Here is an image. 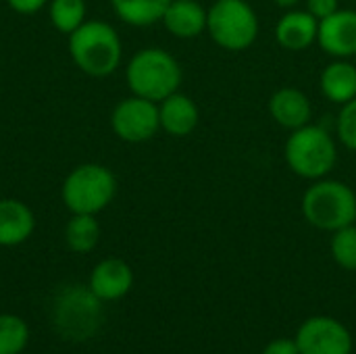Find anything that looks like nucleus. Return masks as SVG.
Returning <instances> with one entry per match:
<instances>
[{
    "instance_id": "4468645a",
    "label": "nucleus",
    "mask_w": 356,
    "mask_h": 354,
    "mask_svg": "<svg viewBox=\"0 0 356 354\" xmlns=\"http://www.w3.org/2000/svg\"><path fill=\"white\" fill-rule=\"evenodd\" d=\"M159 121L165 134L173 138H186L198 127L200 111L188 94L175 92L159 102Z\"/></svg>"
},
{
    "instance_id": "f257e3e1",
    "label": "nucleus",
    "mask_w": 356,
    "mask_h": 354,
    "mask_svg": "<svg viewBox=\"0 0 356 354\" xmlns=\"http://www.w3.org/2000/svg\"><path fill=\"white\" fill-rule=\"evenodd\" d=\"M69 38V54L75 67L90 77L113 75L123 58L119 31L100 19H86Z\"/></svg>"
},
{
    "instance_id": "2eb2a0df",
    "label": "nucleus",
    "mask_w": 356,
    "mask_h": 354,
    "mask_svg": "<svg viewBox=\"0 0 356 354\" xmlns=\"http://www.w3.org/2000/svg\"><path fill=\"white\" fill-rule=\"evenodd\" d=\"M161 23L179 40H194L207 31V8L198 0H171Z\"/></svg>"
},
{
    "instance_id": "6ab92c4d",
    "label": "nucleus",
    "mask_w": 356,
    "mask_h": 354,
    "mask_svg": "<svg viewBox=\"0 0 356 354\" xmlns=\"http://www.w3.org/2000/svg\"><path fill=\"white\" fill-rule=\"evenodd\" d=\"M100 240V223L96 215H71L65 225V242L77 255H88Z\"/></svg>"
},
{
    "instance_id": "6e6552de",
    "label": "nucleus",
    "mask_w": 356,
    "mask_h": 354,
    "mask_svg": "<svg viewBox=\"0 0 356 354\" xmlns=\"http://www.w3.org/2000/svg\"><path fill=\"white\" fill-rule=\"evenodd\" d=\"M111 127L115 136L127 144H142L161 129L159 104L140 96H127L117 102L111 113Z\"/></svg>"
},
{
    "instance_id": "7ed1b4c3",
    "label": "nucleus",
    "mask_w": 356,
    "mask_h": 354,
    "mask_svg": "<svg viewBox=\"0 0 356 354\" xmlns=\"http://www.w3.org/2000/svg\"><path fill=\"white\" fill-rule=\"evenodd\" d=\"M284 159L294 175L309 182L323 179L338 163V140L325 127L309 123L290 131L284 144Z\"/></svg>"
},
{
    "instance_id": "393cba45",
    "label": "nucleus",
    "mask_w": 356,
    "mask_h": 354,
    "mask_svg": "<svg viewBox=\"0 0 356 354\" xmlns=\"http://www.w3.org/2000/svg\"><path fill=\"white\" fill-rule=\"evenodd\" d=\"M50 0H6L8 8L19 13V15H35L44 6H48Z\"/></svg>"
},
{
    "instance_id": "f03ea898",
    "label": "nucleus",
    "mask_w": 356,
    "mask_h": 354,
    "mask_svg": "<svg viewBox=\"0 0 356 354\" xmlns=\"http://www.w3.org/2000/svg\"><path fill=\"white\" fill-rule=\"evenodd\" d=\"M181 79L184 73L177 58L165 48L156 46L138 50L125 67V81L129 92L156 104L179 92Z\"/></svg>"
},
{
    "instance_id": "5701e85b",
    "label": "nucleus",
    "mask_w": 356,
    "mask_h": 354,
    "mask_svg": "<svg viewBox=\"0 0 356 354\" xmlns=\"http://www.w3.org/2000/svg\"><path fill=\"white\" fill-rule=\"evenodd\" d=\"M336 140L350 152H356V98L340 106L336 117Z\"/></svg>"
},
{
    "instance_id": "412c9836",
    "label": "nucleus",
    "mask_w": 356,
    "mask_h": 354,
    "mask_svg": "<svg viewBox=\"0 0 356 354\" xmlns=\"http://www.w3.org/2000/svg\"><path fill=\"white\" fill-rule=\"evenodd\" d=\"M29 342V328L17 315H0V354H21Z\"/></svg>"
},
{
    "instance_id": "a211bd4d",
    "label": "nucleus",
    "mask_w": 356,
    "mask_h": 354,
    "mask_svg": "<svg viewBox=\"0 0 356 354\" xmlns=\"http://www.w3.org/2000/svg\"><path fill=\"white\" fill-rule=\"evenodd\" d=\"M171 0H111L115 15L134 27H148L163 19Z\"/></svg>"
},
{
    "instance_id": "a878e982",
    "label": "nucleus",
    "mask_w": 356,
    "mask_h": 354,
    "mask_svg": "<svg viewBox=\"0 0 356 354\" xmlns=\"http://www.w3.org/2000/svg\"><path fill=\"white\" fill-rule=\"evenodd\" d=\"M261 354H300L296 340L290 338H275L271 340Z\"/></svg>"
},
{
    "instance_id": "9d476101",
    "label": "nucleus",
    "mask_w": 356,
    "mask_h": 354,
    "mask_svg": "<svg viewBox=\"0 0 356 354\" xmlns=\"http://www.w3.org/2000/svg\"><path fill=\"white\" fill-rule=\"evenodd\" d=\"M317 44L332 58L356 56V10L338 8L334 15L321 19Z\"/></svg>"
},
{
    "instance_id": "f8f14e48",
    "label": "nucleus",
    "mask_w": 356,
    "mask_h": 354,
    "mask_svg": "<svg viewBox=\"0 0 356 354\" xmlns=\"http://www.w3.org/2000/svg\"><path fill=\"white\" fill-rule=\"evenodd\" d=\"M88 286L102 303L121 300L134 288V271L123 259L108 257L92 269Z\"/></svg>"
},
{
    "instance_id": "b1692460",
    "label": "nucleus",
    "mask_w": 356,
    "mask_h": 354,
    "mask_svg": "<svg viewBox=\"0 0 356 354\" xmlns=\"http://www.w3.org/2000/svg\"><path fill=\"white\" fill-rule=\"evenodd\" d=\"M305 8L317 19H325L340 8V0H305Z\"/></svg>"
},
{
    "instance_id": "f3484780",
    "label": "nucleus",
    "mask_w": 356,
    "mask_h": 354,
    "mask_svg": "<svg viewBox=\"0 0 356 354\" xmlns=\"http://www.w3.org/2000/svg\"><path fill=\"white\" fill-rule=\"evenodd\" d=\"M321 94L334 104H346L356 98V67L350 58H334L319 77Z\"/></svg>"
},
{
    "instance_id": "dca6fc26",
    "label": "nucleus",
    "mask_w": 356,
    "mask_h": 354,
    "mask_svg": "<svg viewBox=\"0 0 356 354\" xmlns=\"http://www.w3.org/2000/svg\"><path fill=\"white\" fill-rule=\"evenodd\" d=\"M35 230L33 211L17 198H0V246L10 248L27 242Z\"/></svg>"
},
{
    "instance_id": "1a4fd4ad",
    "label": "nucleus",
    "mask_w": 356,
    "mask_h": 354,
    "mask_svg": "<svg viewBox=\"0 0 356 354\" xmlns=\"http://www.w3.org/2000/svg\"><path fill=\"white\" fill-rule=\"evenodd\" d=\"M294 340L300 354H353L355 348L350 330L342 321L325 315L307 319Z\"/></svg>"
},
{
    "instance_id": "9b49d317",
    "label": "nucleus",
    "mask_w": 356,
    "mask_h": 354,
    "mask_svg": "<svg viewBox=\"0 0 356 354\" xmlns=\"http://www.w3.org/2000/svg\"><path fill=\"white\" fill-rule=\"evenodd\" d=\"M267 108H269L271 119L288 131L305 127L313 119L311 98L300 88H294V86H284L275 90L267 102Z\"/></svg>"
},
{
    "instance_id": "0eeeda50",
    "label": "nucleus",
    "mask_w": 356,
    "mask_h": 354,
    "mask_svg": "<svg viewBox=\"0 0 356 354\" xmlns=\"http://www.w3.org/2000/svg\"><path fill=\"white\" fill-rule=\"evenodd\" d=\"M259 31V15L246 0H217L207 10V33L223 50H248L257 42Z\"/></svg>"
},
{
    "instance_id": "4be33fe9",
    "label": "nucleus",
    "mask_w": 356,
    "mask_h": 354,
    "mask_svg": "<svg viewBox=\"0 0 356 354\" xmlns=\"http://www.w3.org/2000/svg\"><path fill=\"white\" fill-rule=\"evenodd\" d=\"M330 252L338 267L346 271H356V223L332 234Z\"/></svg>"
},
{
    "instance_id": "423d86ee",
    "label": "nucleus",
    "mask_w": 356,
    "mask_h": 354,
    "mask_svg": "<svg viewBox=\"0 0 356 354\" xmlns=\"http://www.w3.org/2000/svg\"><path fill=\"white\" fill-rule=\"evenodd\" d=\"M117 194L115 173L98 163H83L69 171L63 182L60 198L71 215H98Z\"/></svg>"
},
{
    "instance_id": "20e7f679",
    "label": "nucleus",
    "mask_w": 356,
    "mask_h": 354,
    "mask_svg": "<svg viewBox=\"0 0 356 354\" xmlns=\"http://www.w3.org/2000/svg\"><path fill=\"white\" fill-rule=\"evenodd\" d=\"M300 211L309 225L334 234L356 223V192L340 179H317L305 190Z\"/></svg>"
},
{
    "instance_id": "aec40b11",
    "label": "nucleus",
    "mask_w": 356,
    "mask_h": 354,
    "mask_svg": "<svg viewBox=\"0 0 356 354\" xmlns=\"http://www.w3.org/2000/svg\"><path fill=\"white\" fill-rule=\"evenodd\" d=\"M48 19L56 31L69 35L86 21V0H50Z\"/></svg>"
},
{
    "instance_id": "bb28decb",
    "label": "nucleus",
    "mask_w": 356,
    "mask_h": 354,
    "mask_svg": "<svg viewBox=\"0 0 356 354\" xmlns=\"http://www.w3.org/2000/svg\"><path fill=\"white\" fill-rule=\"evenodd\" d=\"M305 2V0H275L277 6H282L284 10H292V8H298V4Z\"/></svg>"
},
{
    "instance_id": "ddd939ff",
    "label": "nucleus",
    "mask_w": 356,
    "mask_h": 354,
    "mask_svg": "<svg viewBox=\"0 0 356 354\" xmlns=\"http://www.w3.org/2000/svg\"><path fill=\"white\" fill-rule=\"evenodd\" d=\"M319 21L307 8L286 10L275 25V40L284 50L300 52L317 42Z\"/></svg>"
},
{
    "instance_id": "39448f33",
    "label": "nucleus",
    "mask_w": 356,
    "mask_h": 354,
    "mask_svg": "<svg viewBox=\"0 0 356 354\" xmlns=\"http://www.w3.org/2000/svg\"><path fill=\"white\" fill-rule=\"evenodd\" d=\"M52 323L63 340L71 344L86 342L94 338L104 323L102 300L90 290V286H65L54 298Z\"/></svg>"
}]
</instances>
